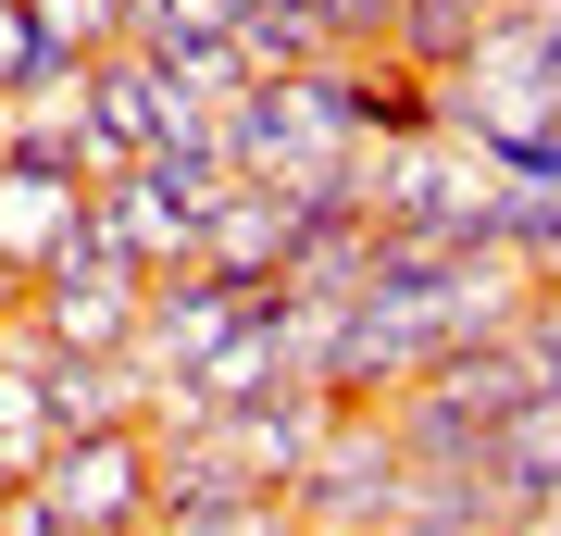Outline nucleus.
<instances>
[{"label":"nucleus","mask_w":561,"mask_h":536,"mask_svg":"<svg viewBox=\"0 0 561 536\" xmlns=\"http://www.w3.org/2000/svg\"><path fill=\"white\" fill-rule=\"evenodd\" d=\"M400 437H387V412L375 399H337L324 412V437H312V461L287 475V512H300L312 536H387V512H400Z\"/></svg>","instance_id":"nucleus-1"},{"label":"nucleus","mask_w":561,"mask_h":536,"mask_svg":"<svg viewBox=\"0 0 561 536\" xmlns=\"http://www.w3.org/2000/svg\"><path fill=\"white\" fill-rule=\"evenodd\" d=\"M138 299H150V262L113 250L101 225H76V238L25 275V312H38L62 350H125V338H138Z\"/></svg>","instance_id":"nucleus-2"},{"label":"nucleus","mask_w":561,"mask_h":536,"mask_svg":"<svg viewBox=\"0 0 561 536\" xmlns=\"http://www.w3.org/2000/svg\"><path fill=\"white\" fill-rule=\"evenodd\" d=\"M38 499L62 536H150V424H101V437H50Z\"/></svg>","instance_id":"nucleus-3"},{"label":"nucleus","mask_w":561,"mask_h":536,"mask_svg":"<svg viewBox=\"0 0 561 536\" xmlns=\"http://www.w3.org/2000/svg\"><path fill=\"white\" fill-rule=\"evenodd\" d=\"M76 225H88V175L50 162V150H25V138H0V275L25 287Z\"/></svg>","instance_id":"nucleus-4"},{"label":"nucleus","mask_w":561,"mask_h":536,"mask_svg":"<svg viewBox=\"0 0 561 536\" xmlns=\"http://www.w3.org/2000/svg\"><path fill=\"white\" fill-rule=\"evenodd\" d=\"M262 299L275 287H238V275H213V262H162L150 299H138V350L162 362V375H187V362H201L238 312H262Z\"/></svg>","instance_id":"nucleus-5"},{"label":"nucleus","mask_w":561,"mask_h":536,"mask_svg":"<svg viewBox=\"0 0 561 536\" xmlns=\"http://www.w3.org/2000/svg\"><path fill=\"white\" fill-rule=\"evenodd\" d=\"M324 412H337V399H324L312 375H275L262 399H238V412H213V437H225V461H238L250 487H287V475H300V461H312Z\"/></svg>","instance_id":"nucleus-6"},{"label":"nucleus","mask_w":561,"mask_h":536,"mask_svg":"<svg viewBox=\"0 0 561 536\" xmlns=\"http://www.w3.org/2000/svg\"><path fill=\"white\" fill-rule=\"evenodd\" d=\"M300 238H312V213H300V199H287V187H262V175H238V187L213 199V225H201V262H213V275H238V287H275Z\"/></svg>","instance_id":"nucleus-7"},{"label":"nucleus","mask_w":561,"mask_h":536,"mask_svg":"<svg viewBox=\"0 0 561 536\" xmlns=\"http://www.w3.org/2000/svg\"><path fill=\"white\" fill-rule=\"evenodd\" d=\"M524 512L500 499V475L486 461H412L400 475V512H387V536H512Z\"/></svg>","instance_id":"nucleus-8"},{"label":"nucleus","mask_w":561,"mask_h":536,"mask_svg":"<svg viewBox=\"0 0 561 536\" xmlns=\"http://www.w3.org/2000/svg\"><path fill=\"white\" fill-rule=\"evenodd\" d=\"M486 475H500V499L512 512H549L561 524V399H512L500 424H486Z\"/></svg>","instance_id":"nucleus-9"},{"label":"nucleus","mask_w":561,"mask_h":536,"mask_svg":"<svg viewBox=\"0 0 561 536\" xmlns=\"http://www.w3.org/2000/svg\"><path fill=\"white\" fill-rule=\"evenodd\" d=\"M275 375H287V299H262V312H238V324H225V338H213L201 362H187V387H201L213 412H238V399H262Z\"/></svg>","instance_id":"nucleus-10"},{"label":"nucleus","mask_w":561,"mask_h":536,"mask_svg":"<svg viewBox=\"0 0 561 536\" xmlns=\"http://www.w3.org/2000/svg\"><path fill=\"white\" fill-rule=\"evenodd\" d=\"M250 475L225 461L213 424H187V437H150V524H175V512H213V499H238Z\"/></svg>","instance_id":"nucleus-11"},{"label":"nucleus","mask_w":561,"mask_h":536,"mask_svg":"<svg viewBox=\"0 0 561 536\" xmlns=\"http://www.w3.org/2000/svg\"><path fill=\"white\" fill-rule=\"evenodd\" d=\"M225 38H238V62H250V76H300V62H324V50H337V38L312 25V0H238V25H225Z\"/></svg>","instance_id":"nucleus-12"},{"label":"nucleus","mask_w":561,"mask_h":536,"mask_svg":"<svg viewBox=\"0 0 561 536\" xmlns=\"http://www.w3.org/2000/svg\"><path fill=\"white\" fill-rule=\"evenodd\" d=\"M38 461H50V399L25 362H0V487H25Z\"/></svg>","instance_id":"nucleus-13"},{"label":"nucleus","mask_w":561,"mask_h":536,"mask_svg":"<svg viewBox=\"0 0 561 536\" xmlns=\"http://www.w3.org/2000/svg\"><path fill=\"white\" fill-rule=\"evenodd\" d=\"M150 536H312V524L287 512V487H238V499H213V512H175V524H150Z\"/></svg>","instance_id":"nucleus-14"},{"label":"nucleus","mask_w":561,"mask_h":536,"mask_svg":"<svg viewBox=\"0 0 561 536\" xmlns=\"http://www.w3.org/2000/svg\"><path fill=\"white\" fill-rule=\"evenodd\" d=\"M76 62H62L50 38H38V13L25 0H0V100H25V88H62Z\"/></svg>","instance_id":"nucleus-15"},{"label":"nucleus","mask_w":561,"mask_h":536,"mask_svg":"<svg viewBox=\"0 0 561 536\" xmlns=\"http://www.w3.org/2000/svg\"><path fill=\"white\" fill-rule=\"evenodd\" d=\"M25 13H38V38H50L62 62H88V50L125 38V0H25Z\"/></svg>","instance_id":"nucleus-16"},{"label":"nucleus","mask_w":561,"mask_h":536,"mask_svg":"<svg viewBox=\"0 0 561 536\" xmlns=\"http://www.w3.org/2000/svg\"><path fill=\"white\" fill-rule=\"evenodd\" d=\"M225 25H238V0H162L150 38H225Z\"/></svg>","instance_id":"nucleus-17"},{"label":"nucleus","mask_w":561,"mask_h":536,"mask_svg":"<svg viewBox=\"0 0 561 536\" xmlns=\"http://www.w3.org/2000/svg\"><path fill=\"white\" fill-rule=\"evenodd\" d=\"M0 536H62V512L38 499V475H25V487H0Z\"/></svg>","instance_id":"nucleus-18"},{"label":"nucleus","mask_w":561,"mask_h":536,"mask_svg":"<svg viewBox=\"0 0 561 536\" xmlns=\"http://www.w3.org/2000/svg\"><path fill=\"white\" fill-rule=\"evenodd\" d=\"M13 299H25V287H13V275H0V312H13Z\"/></svg>","instance_id":"nucleus-19"},{"label":"nucleus","mask_w":561,"mask_h":536,"mask_svg":"<svg viewBox=\"0 0 561 536\" xmlns=\"http://www.w3.org/2000/svg\"><path fill=\"white\" fill-rule=\"evenodd\" d=\"M537 287H549V299H561V275H537Z\"/></svg>","instance_id":"nucleus-20"}]
</instances>
